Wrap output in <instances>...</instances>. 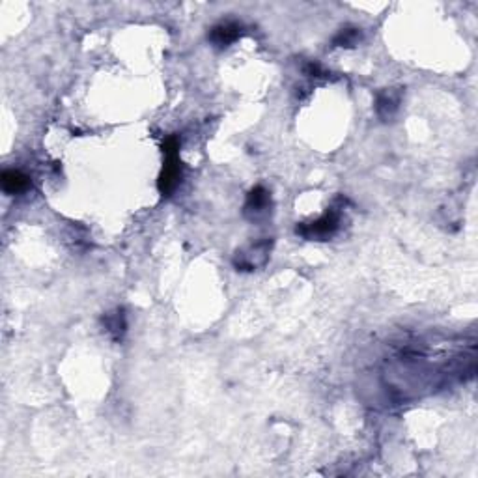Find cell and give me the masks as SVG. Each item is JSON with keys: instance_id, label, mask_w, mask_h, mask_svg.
Returning <instances> with one entry per match:
<instances>
[{"instance_id": "1", "label": "cell", "mask_w": 478, "mask_h": 478, "mask_svg": "<svg viewBox=\"0 0 478 478\" xmlns=\"http://www.w3.org/2000/svg\"><path fill=\"white\" fill-rule=\"evenodd\" d=\"M163 154H165V165L161 170L159 193L163 196H168L172 191L176 189L177 183L182 180V161H180V138L176 135L166 136L163 142Z\"/></svg>"}, {"instance_id": "2", "label": "cell", "mask_w": 478, "mask_h": 478, "mask_svg": "<svg viewBox=\"0 0 478 478\" xmlns=\"http://www.w3.org/2000/svg\"><path fill=\"white\" fill-rule=\"evenodd\" d=\"M338 221H340L338 213L330 209L325 215H321L318 221H312L308 225H299L296 232L305 239H325V237H330L338 230Z\"/></svg>"}, {"instance_id": "3", "label": "cell", "mask_w": 478, "mask_h": 478, "mask_svg": "<svg viewBox=\"0 0 478 478\" xmlns=\"http://www.w3.org/2000/svg\"><path fill=\"white\" fill-rule=\"evenodd\" d=\"M269 248H271V243L269 241H260L250 247L248 253H237L236 260H234V266L239 269V271H254L256 267L264 266L269 258Z\"/></svg>"}, {"instance_id": "4", "label": "cell", "mask_w": 478, "mask_h": 478, "mask_svg": "<svg viewBox=\"0 0 478 478\" xmlns=\"http://www.w3.org/2000/svg\"><path fill=\"white\" fill-rule=\"evenodd\" d=\"M269 207H271V196H269V191L264 189L262 185L254 187L248 193L247 202H245V213L248 217L260 218L262 215H266Z\"/></svg>"}, {"instance_id": "5", "label": "cell", "mask_w": 478, "mask_h": 478, "mask_svg": "<svg viewBox=\"0 0 478 478\" xmlns=\"http://www.w3.org/2000/svg\"><path fill=\"white\" fill-rule=\"evenodd\" d=\"M239 35H241V26L228 21V23H221L217 26H213L212 32H209V40L217 47H228V45L236 42Z\"/></svg>"}, {"instance_id": "6", "label": "cell", "mask_w": 478, "mask_h": 478, "mask_svg": "<svg viewBox=\"0 0 478 478\" xmlns=\"http://www.w3.org/2000/svg\"><path fill=\"white\" fill-rule=\"evenodd\" d=\"M398 106H400V92L385 90V92H379L378 97H376V113L383 122L395 116Z\"/></svg>"}, {"instance_id": "7", "label": "cell", "mask_w": 478, "mask_h": 478, "mask_svg": "<svg viewBox=\"0 0 478 478\" xmlns=\"http://www.w3.org/2000/svg\"><path fill=\"white\" fill-rule=\"evenodd\" d=\"M0 182H2V189L6 191L8 195H17L29 189L30 177L19 170H4L0 176Z\"/></svg>"}, {"instance_id": "8", "label": "cell", "mask_w": 478, "mask_h": 478, "mask_svg": "<svg viewBox=\"0 0 478 478\" xmlns=\"http://www.w3.org/2000/svg\"><path fill=\"white\" fill-rule=\"evenodd\" d=\"M103 324H105L106 333H111L114 340H120V338L124 337L127 325H125V316L122 308L114 310L113 314H106L105 318H103Z\"/></svg>"}, {"instance_id": "9", "label": "cell", "mask_w": 478, "mask_h": 478, "mask_svg": "<svg viewBox=\"0 0 478 478\" xmlns=\"http://www.w3.org/2000/svg\"><path fill=\"white\" fill-rule=\"evenodd\" d=\"M360 40V30L355 29V26H348V29H342L335 35L333 40V45L335 47H355Z\"/></svg>"}, {"instance_id": "10", "label": "cell", "mask_w": 478, "mask_h": 478, "mask_svg": "<svg viewBox=\"0 0 478 478\" xmlns=\"http://www.w3.org/2000/svg\"><path fill=\"white\" fill-rule=\"evenodd\" d=\"M303 71H305V75H308V77H314V79H324L327 77L329 73L321 67L319 64H316V62H308V64H305V67H303Z\"/></svg>"}]
</instances>
